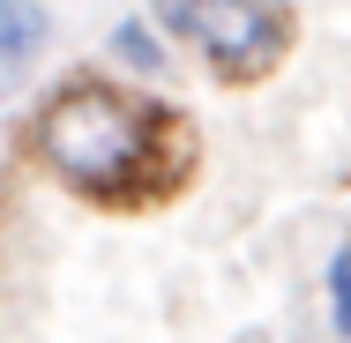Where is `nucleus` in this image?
<instances>
[{"label":"nucleus","mask_w":351,"mask_h":343,"mask_svg":"<svg viewBox=\"0 0 351 343\" xmlns=\"http://www.w3.org/2000/svg\"><path fill=\"white\" fill-rule=\"evenodd\" d=\"M112 53H120V60H128V68H165V53H157V38H149V30H142V23H120V30H112Z\"/></svg>","instance_id":"20e7f679"},{"label":"nucleus","mask_w":351,"mask_h":343,"mask_svg":"<svg viewBox=\"0 0 351 343\" xmlns=\"http://www.w3.org/2000/svg\"><path fill=\"white\" fill-rule=\"evenodd\" d=\"M157 23L172 38H187L195 53H210L224 82H262L291 53V8L277 0H157Z\"/></svg>","instance_id":"f03ea898"},{"label":"nucleus","mask_w":351,"mask_h":343,"mask_svg":"<svg viewBox=\"0 0 351 343\" xmlns=\"http://www.w3.org/2000/svg\"><path fill=\"white\" fill-rule=\"evenodd\" d=\"M30 157L90 209H157L195 172V127L105 75H68L30 112Z\"/></svg>","instance_id":"f257e3e1"},{"label":"nucleus","mask_w":351,"mask_h":343,"mask_svg":"<svg viewBox=\"0 0 351 343\" xmlns=\"http://www.w3.org/2000/svg\"><path fill=\"white\" fill-rule=\"evenodd\" d=\"M45 38H53V23H45L38 0H0V90L30 75V60L45 53Z\"/></svg>","instance_id":"7ed1b4c3"}]
</instances>
